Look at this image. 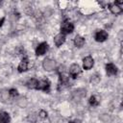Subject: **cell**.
I'll list each match as a JSON object with an SVG mask.
<instances>
[{
  "instance_id": "6",
  "label": "cell",
  "mask_w": 123,
  "mask_h": 123,
  "mask_svg": "<svg viewBox=\"0 0 123 123\" xmlns=\"http://www.w3.org/2000/svg\"><path fill=\"white\" fill-rule=\"evenodd\" d=\"M94 64V61H93V58L91 56H86L84 58L83 60V67L84 69L86 70H89L90 68H92Z\"/></svg>"
},
{
  "instance_id": "7",
  "label": "cell",
  "mask_w": 123,
  "mask_h": 123,
  "mask_svg": "<svg viewBox=\"0 0 123 123\" xmlns=\"http://www.w3.org/2000/svg\"><path fill=\"white\" fill-rule=\"evenodd\" d=\"M47 50H48V44H47V42H41L36 48V54L37 56H42V55H44L46 53Z\"/></svg>"
},
{
  "instance_id": "21",
  "label": "cell",
  "mask_w": 123,
  "mask_h": 123,
  "mask_svg": "<svg viewBox=\"0 0 123 123\" xmlns=\"http://www.w3.org/2000/svg\"><path fill=\"white\" fill-rule=\"evenodd\" d=\"M4 21H5V17H2L1 19H0V27L3 25V23H4Z\"/></svg>"
},
{
  "instance_id": "3",
  "label": "cell",
  "mask_w": 123,
  "mask_h": 123,
  "mask_svg": "<svg viewBox=\"0 0 123 123\" xmlns=\"http://www.w3.org/2000/svg\"><path fill=\"white\" fill-rule=\"evenodd\" d=\"M81 73V67L77 63H72L69 67V75L72 79H76Z\"/></svg>"
},
{
  "instance_id": "11",
  "label": "cell",
  "mask_w": 123,
  "mask_h": 123,
  "mask_svg": "<svg viewBox=\"0 0 123 123\" xmlns=\"http://www.w3.org/2000/svg\"><path fill=\"white\" fill-rule=\"evenodd\" d=\"M109 9H110V11H111L113 14H119V13H121V12H122V11H123L122 7H120V6L116 5L115 3L110 4V5H109Z\"/></svg>"
},
{
  "instance_id": "5",
  "label": "cell",
  "mask_w": 123,
  "mask_h": 123,
  "mask_svg": "<svg viewBox=\"0 0 123 123\" xmlns=\"http://www.w3.org/2000/svg\"><path fill=\"white\" fill-rule=\"evenodd\" d=\"M108 37H109V35H108V33H107L106 31H104V30H99V31H97V32L95 33L94 38H95V40L98 41V42H103V41H105V40L108 38Z\"/></svg>"
},
{
  "instance_id": "22",
  "label": "cell",
  "mask_w": 123,
  "mask_h": 123,
  "mask_svg": "<svg viewBox=\"0 0 123 123\" xmlns=\"http://www.w3.org/2000/svg\"><path fill=\"white\" fill-rule=\"evenodd\" d=\"M0 6H1V1H0Z\"/></svg>"
},
{
  "instance_id": "2",
  "label": "cell",
  "mask_w": 123,
  "mask_h": 123,
  "mask_svg": "<svg viewBox=\"0 0 123 123\" xmlns=\"http://www.w3.org/2000/svg\"><path fill=\"white\" fill-rule=\"evenodd\" d=\"M37 89L42 90V91H45V92H49V90H50V82H49V80L47 78L39 80Z\"/></svg>"
},
{
  "instance_id": "8",
  "label": "cell",
  "mask_w": 123,
  "mask_h": 123,
  "mask_svg": "<svg viewBox=\"0 0 123 123\" xmlns=\"http://www.w3.org/2000/svg\"><path fill=\"white\" fill-rule=\"evenodd\" d=\"M28 68H29V61H28V59L25 57V58L22 59V61H21L20 63L18 64L17 70H18V72L21 73V72H25Z\"/></svg>"
},
{
  "instance_id": "14",
  "label": "cell",
  "mask_w": 123,
  "mask_h": 123,
  "mask_svg": "<svg viewBox=\"0 0 123 123\" xmlns=\"http://www.w3.org/2000/svg\"><path fill=\"white\" fill-rule=\"evenodd\" d=\"M10 122V115L6 111L0 112V123H9Z\"/></svg>"
},
{
  "instance_id": "16",
  "label": "cell",
  "mask_w": 123,
  "mask_h": 123,
  "mask_svg": "<svg viewBox=\"0 0 123 123\" xmlns=\"http://www.w3.org/2000/svg\"><path fill=\"white\" fill-rule=\"evenodd\" d=\"M74 95H76L75 99H80V98L86 96V90L85 89H78V90L74 91Z\"/></svg>"
},
{
  "instance_id": "10",
  "label": "cell",
  "mask_w": 123,
  "mask_h": 123,
  "mask_svg": "<svg viewBox=\"0 0 123 123\" xmlns=\"http://www.w3.org/2000/svg\"><path fill=\"white\" fill-rule=\"evenodd\" d=\"M64 41H65V35H63L62 33L56 35L54 37V42H55L56 46H61L62 44H63Z\"/></svg>"
},
{
  "instance_id": "4",
  "label": "cell",
  "mask_w": 123,
  "mask_h": 123,
  "mask_svg": "<svg viewBox=\"0 0 123 123\" xmlns=\"http://www.w3.org/2000/svg\"><path fill=\"white\" fill-rule=\"evenodd\" d=\"M42 66H43V68H44L45 70L51 71V70L55 69V67H56V62H55L54 60H51V59L47 58V59H45V60L43 61Z\"/></svg>"
},
{
  "instance_id": "17",
  "label": "cell",
  "mask_w": 123,
  "mask_h": 123,
  "mask_svg": "<svg viewBox=\"0 0 123 123\" xmlns=\"http://www.w3.org/2000/svg\"><path fill=\"white\" fill-rule=\"evenodd\" d=\"M90 82H91L92 84H94V85L98 84V83L100 82V76H99L98 74H94V75H92L91 78H90Z\"/></svg>"
},
{
  "instance_id": "9",
  "label": "cell",
  "mask_w": 123,
  "mask_h": 123,
  "mask_svg": "<svg viewBox=\"0 0 123 123\" xmlns=\"http://www.w3.org/2000/svg\"><path fill=\"white\" fill-rule=\"evenodd\" d=\"M106 72L110 76H113L117 74V67L113 63H107L106 64Z\"/></svg>"
},
{
  "instance_id": "1",
  "label": "cell",
  "mask_w": 123,
  "mask_h": 123,
  "mask_svg": "<svg viewBox=\"0 0 123 123\" xmlns=\"http://www.w3.org/2000/svg\"><path fill=\"white\" fill-rule=\"evenodd\" d=\"M73 30H74V25L69 20H64L62 23V27H61V33L62 34H63V35L70 34L73 32Z\"/></svg>"
},
{
  "instance_id": "13",
  "label": "cell",
  "mask_w": 123,
  "mask_h": 123,
  "mask_svg": "<svg viewBox=\"0 0 123 123\" xmlns=\"http://www.w3.org/2000/svg\"><path fill=\"white\" fill-rule=\"evenodd\" d=\"M74 44L76 47H79V48L83 47L85 44V38L81 36H76L74 38Z\"/></svg>"
},
{
  "instance_id": "15",
  "label": "cell",
  "mask_w": 123,
  "mask_h": 123,
  "mask_svg": "<svg viewBox=\"0 0 123 123\" xmlns=\"http://www.w3.org/2000/svg\"><path fill=\"white\" fill-rule=\"evenodd\" d=\"M88 103L91 107H97L99 105V100L96 98V96L92 95V96H90V98L88 100Z\"/></svg>"
},
{
  "instance_id": "12",
  "label": "cell",
  "mask_w": 123,
  "mask_h": 123,
  "mask_svg": "<svg viewBox=\"0 0 123 123\" xmlns=\"http://www.w3.org/2000/svg\"><path fill=\"white\" fill-rule=\"evenodd\" d=\"M37 84H38V80H37L35 78H31L26 82V86L31 89H37Z\"/></svg>"
},
{
  "instance_id": "20",
  "label": "cell",
  "mask_w": 123,
  "mask_h": 123,
  "mask_svg": "<svg viewBox=\"0 0 123 123\" xmlns=\"http://www.w3.org/2000/svg\"><path fill=\"white\" fill-rule=\"evenodd\" d=\"M69 123H82V121L79 120V119H75V120H73V121H71V122H69Z\"/></svg>"
},
{
  "instance_id": "19",
  "label": "cell",
  "mask_w": 123,
  "mask_h": 123,
  "mask_svg": "<svg viewBox=\"0 0 123 123\" xmlns=\"http://www.w3.org/2000/svg\"><path fill=\"white\" fill-rule=\"evenodd\" d=\"M38 116L40 117V118H46L47 117V112L45 111H43V110H41V111H39V112H38Z\"/></svg>"
},
{
  "instance_id": "18",
  "label": "cell",
  "mask_w": 123,
  "mask_h": 123,
  "mask_svg": "<svg viewBox=\"0 0 123 123\" xmlns=\"http://www.w3.org/2000/svg\"><path fill=\"white\" fill-rule=\"evenodd\" d=\"M9 95L12 96V97H15V96L18 95V92H17V90L15 88H11L9 90Z\"/></svg>"
}]
</instances>
